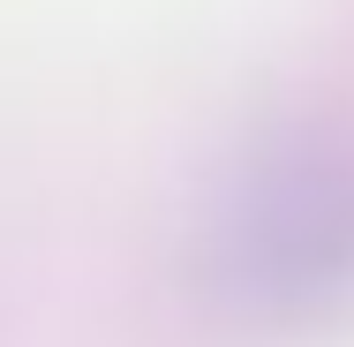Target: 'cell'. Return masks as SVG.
<instances>
[{"label":"cell","mask_w":354,"mask_h":347,"mask_svg":"<svg viewBox=\"0 0 354 347\" xmlns=\"http://www.w3.org/2000/svg\"><path fill=\"white\" fill-rule=\"evenodd\" d=\"M218 279L241 310H324L354 287V159L272 151L226 197Z\"/></svg>","instance_id":"6da1fadb"}]
</instances>
